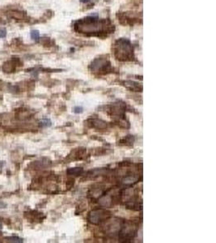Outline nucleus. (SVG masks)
Segmentation results:
<instances>
[{
  "mask_svg": "<svg viewBox=\"0 0 216 243\" xmlns=\"http://www.w3.org/2000/svg\"><path fill=\"white\" fill-rule=\"evenodd\" d=\"M105 26L104 21H100L97 18L91 16L79 21L75 25V29L82 33H96L102 32Z\"/></svg>",
  "mask_w": 216,
  "mask_h": 243,
  "instance_id": "1",
  "label": "nucleus"
},
{
  "mask_svg": "<svg viewBox=\"0 0 216 243\" xmlns=\"http://www.w3.org/2000/svg\"><path fill=\"white\" fill-rule=\"evenodd\" d=\"M133 49L130 43L127 40L121 39L116 44V54L118 58L126 59L131 56Z\"/></svg>",
  "mask_w": 216,
  "mask_h": 243,
  "instance_id": "2",
  "label": "nucleus"
},
{
  "mask_svg": "<svg viewBox=\"0 0 216 243\" xmlns=\"http://www.w3.org/2000/svg\"><path fill=\"white\" fill-rule=\"evenodd\" d=\"M15 63H13V61H8L3 64V70L5 72H11L12 71L15 70Z\"/></svg>",
  "mask_w": 216,
  "mask_h": 243,
  "instance_id": "3",
  "label": "nucleus"
},
{
  "mask_svg": "<svg viewBox=\"0 0 216 243\" xmlns=\"http://www.w3.org/2000/svg\"><path fill=\"white\" fill-rule=\"evenodd\" d=\"M10 15L11 16L12 18H15V19H17V20H20V19H24V13L22 12H17V11H11L9 12Z\"/></svg>",
  "mask_w": 216,
  "mask_h": 243,
  "instance_id": "4",
  "label": "nucleus"
},
{
  "mask_svg": "<svg viewBox=\"0 0 216 243\" xmlns=\"http://www.w3.org/2000/svg\"><path fill=\"white\" fill-rule=\"evenodd\" d=\"M39 37H40L39 31H37V30H32L31 31V37L33 40L37 41L39 39Z\"/></svg>",
  "mask_w": 216,
  "mask_h": 243,
  "instance_id": "5",
  "label": "nucleus"
},
{
  "mask_svg": "<svg viewBox=\"0 0 216 243\" xmlns=\"http://www.w3.org/2000/svg\"><path fill=\"white\" fill-rule=\"evenodd\" d=\"M7 239L11 242H23V239L19 237H9Z\"/></svg>",
  "mask_w": 216,
  "mask_h": 243,
  "instance_id": "6",
  "label": "nucleus"
},
{
  "mask_svg": "<svg viewBox=\"0 0 216 243\" xmlns=\"http://www.w3.org/2000/svg\"><path fill=\"white\" fill-rule=\"evenodd\" d=\"M7 36V31L5 29H0V38H4Z\"/></svg>",
  "mask_w": 216,
  "mask_h": 243,
  "instance_id": "7",
  "label": "nucleus"
},
{
  "mask_svg": "<svg viewBox=\"0 0 216 243\" xmlns=\"http://www.w3.org/2000/svg\"><path fill=\"white\" fill-rule=\"evenodd\" d=\"M48 122H50L48 119H44L43 121H41V124H42L44 127H48V126H50V124H48Z\"/></svg>",
  "mask_w": 216,
  "mask_h": 243,
  "instance_id": "8",
  "label": "nucleus"
},
{
  "mask_svg": "<svg viewBox=\"0 0 216 243\" xmlns=\"http://www.w3.org/2000/svg\"><path fill=\"white\" fill-rule=\"evenodd\" d=\"M81 2H83V3H86V2H87V1H89V0H80Z\"/></svg>",
  "mask_w": 216,
  "mask_h": 243,
  "instance_id": "9",
  "label": "nucleus"
},
{
  "mask_svg": "<svg viewBox=\"0 0 216 243\" xmlns=\"http://www.w3.org/2000/svg\"><path fill=\"white\" fill-rule=\"evenodd\" d=\"M2 229V224L0 223V229Z\"/></svg>",
  "mask_w": 216,
  "mask_h": 243,
  "instance_id": "10",
  "label": "nucleus"
}]
</instances>
